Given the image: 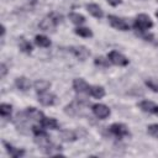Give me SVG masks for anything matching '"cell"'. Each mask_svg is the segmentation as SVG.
<instances>
[{"mask_svg":"<svg viewBox=\"0 0 158 158\" xmlns=\"http://www.w3.org/2000/svg\"><path fill=\"white\" fill-rule=\"evenodd\" d=\"M86 104L85 98H79L75 101L70 102L64 107V112L69 116H83L86 114Z\"/></svg>","mask_w":158,"mask_h":158,"instance_id":"obj_1","label":"cell"},{"mask_svg":"<svg viewBox=\"0 0 158 158\" xmlns=\"http://www.w3.org/2000/svg\"><path fill=\"white\" fill-rule=\"evenodd\" d=\"M60 20H62V16L60 15H58L57 12H51L46 17H43L41 20V22H40L38 26L43 31H47V32L51 31V32H53L54 28L57 27V25L60 22Z\"/></svg>","mask_w":158,"mask_h":158,"instance_id":"obj_2","label":"cell"},{"mask_svg":"<svg viewBox=\"0 0 158 158\" xmlns=\"http://www.w3.org/2000/svg\"><path fill=\"white\" fill-rule=\"evenodd\" d=\"M152 26H153V22H152L151 17H149L148 15H146V14H139V15L136 16L133 27H135L137 31H139V32L147 31V30H149Z\"/></svg>","mask_w":158,"mask_h":158,"instance_id":"obj_3","label":"cell"},{"mask_svg":"<svg viewBox=\"0 0 158 158\" xmlns=\"http://www.w3.org/2000/svg\"><path fill=\"white\" fill-rule=\"evenodd\" d=\"M107 20H109L110 25L114 28L118 30V31H128L130 30V25L123 19H121V17H117L115 15H109L107 16Z\"/></svg>","mask_w":158,"mask_h":158,"instance_id":"obj_4","label":"cell"},{"mask_svg":"<svg viewBox=\"0 0 158 158\" xmlns=\"http://www.w3.org/2000/svg\"><path fill=\"white\" fill-rule=\"evenodd\" d=\"M107 58H109V60H110L112 64H115V65L125 67V65L128 64V59H127L123 54H121L120 52H117V51H111V52L107 54Z\"/></svg>","mask_w":158,"mask_h":158,"instance_id":"obj_5","label":"cell"},{"mask_svg":"<svg viewBox=\"0 0 158 158\" xmlns=\"http://www.w3.org/2000/svg\"><path fill=\"white\" fill-rule=\"evenodd\" d=\"M110 132H111L114 136L118 137V138L130 136V131H128V128L126 127V125H123V123H118V122L112 123V125L110 126Z\"/></svg>","mask_w":158,"mask_h":158,"instance_id":"obj_6","label":"cell"},{"mask_svg":"<svg viewBox=\"0 0 158 158\" xmlns=\"http://www.w3.org/2000/svg\"><path fill=\"white\" fill-rule=\"evenodd\" d=\"M91 110H93L94 115H95L96 117L101 118V120L109 117V116H110V112H111L110 109H109L106 105H104V104H94V105L91 106Z\"/></svg>","mask_w":158,"mask_h":158,"instance_id":"obj_7","label":"cell"},{"mask_svg":"<svg viewBox=\"0 0 158 158\" xmlns=\"http://www.w3.org/2000/svg\"><path fill=\"white\" fill-rule=\"evenodd\" d=\"M68 49H69V52H72V53H73L78 59H80V60H85V59L90 56L89 49H88L86 47H84V46H72V47H69Z\"/></svg>","mask_w":158,"mask_h":158,"instance_id":"obj_8","label":"cell"},{"mask_svg":"<svg viewBox=\"0 0 158 158\" xmlns=\"http://www.w3.org/2000/svg\"><path fill=\"white\" fill-rule=\"evenodd\" d=\"M57 101V96L52 93L48 91H43V93H38V102H41L44 106H52L54 105Z\"/></svg>","mask_w":158,"mask_h":158,"instance_id":"obj_9","label":"cell"},{"mask_svg":"<svg viewBox=\"0 0 158 158\" xmlns=\"http://www.w3.org/2000/svg\"><path fill=\"white\" fill-rule=\"evenodd\" d=\"M73 89L79 93V94H86L89 93V89H90V85L81 78H77L73 80Z\"/></svg>","mask_w":158,"mask_h":158,"instance_id":"obj_10","label":"cell"},{"mask_svg":"<svg viewBox=\"0 0 158 158\" xmlns=\"http://www.w3.org/2000/svg\"><path fill=\"white\" fill-rule=\"evenodd\" d=\"M25 112H26V115L28 116V118H30V120H33V121H38V122H41L42 118L44 117L43 112L40 111V110L36 109V107H27V109L25 110Z\"/></svg>","mask_w":158,"mask_h":158,"instance_id":"obj_11","label":"cell"},{"mask_svg":"<svg viewBox=\"0 0 158 158\" xmlns=\"http://www.w3.org/2000/svg\"><path fill=\"white\" fill-rule=\"evenodd\" d=\"M4 146L6 148V152L10 154V157L12 158H19V157H22L25 154V151L21 149V148H16L14 147L12 144H10L9 142H4Z\"/></svg>","mask_w":158,"mask_h":158,"instance_id":"obj_12","label":"cell"},{"mask_svg":"<svg viewBox=\"0 0 158 158\" xmlns=\"http://www.w3.org/2000/svg\"><path fill=\"white\" fill-rule=\"evenodd\" d=\"M15 85L19 90L21 91H27L30 88H31V81L30 79H27L26 77H19L16 80H15Z\"/></svg>","mask_w":158,"mask_h":158,"instance_id":"obj_13","label":"cell"},{"mask_svg":"<svg viewBox=\"0 0 158 158\" xmlns=\"http://www.w3.org/2000/svg\"><path fill=\"white\" fill-rule=\"evenodd\" d=\"M41 126L44 128H51V130H58L59 123L56 118L53 117H43L41 121Z\"/></svg>","mask_w":158,"mask_h":158,"instance_id":"obj_14","label":"cell"},{"mask_svg":"<svg viewBox=\"0 0 158 158\" xmlns=\"http://www.w3.org/2000/svg\"><path fill=\"white\" fill-rule=\"evenodd\" d=\"M86 10L89 11L90 15H93L96 19H101L104 16V12H102L101 7L99 5H96V4H88L86 5Z\"/></svg>","mask_w":158,"mask_h":158,"instance_id":"obj_15","label":"cell"},{"mask_svg":"<svg viewBox=\"0 0 158 158\" xmlns=\"http://www.w3.org/2000/svg\"><path fill=\"white\" fill-rule=\"evenodd\" d=\"M89 94L95 99H101L105 96V89L100 85H90Z\"/></svg>","mask_w":158,"mask_h":158,"instance_id":"obj_16","label":"cell"},{"mask_svg":"<svg viewBox=\"0 0 158 158\" xmlns=\"http://www.w3.org/2000/svg\"><path fill=\"white\" fill-rule=\"evenodd\" d=\"M35 90L37 93H43V91H47L49 88H51V83L48 80H44V79H40V80H36L35 84Z\"/></svg>","mask_w":158,"mask_h":158,"instance_id":"obj_17","label":"cell"},{"mask_svg":"<svg viewBox=\"0 0 158 158\" xmlns=\"http://www.w3.org/2000/svg\"><path fill=\"white\" fill-rule=\"evenodd\" d=\"M59 136H60V138H62L63 141H65V142H73V141H75V139L78 138L77 133H75L74 131H72V130H64V131L60 132Z\"/></svg>","mask_w":158,"mask_h":158,"instance_id":"obj_18","label":"cell"},{"mask_svg":"<svg viewBox=\"0 0 158 158\" xmlns=\"http://www.w3.org/2000/svg\"><path fill=\"white\" fill-rule=\"evenodd\" d=\"M35 42H36L37 46H40V47H44V48L51 46V41H49V38H48L47 36H44V35H37V36L35 37Z\"/></svg>","mask_w":158,"mask_h":158,"instance_id":"obj_19","label":"cell"},{"mask_svg":"<svg viewBox=\"0 0 158 158\" xmlns=\"http://www.w3.org/2000/svg\"><path fill=\"white\" fill-rule=\"evenodd\" d=\"M156 104L152 102V101H148V100H143L139 102V109L144 112H149V114H153V109H154Z\"/></svg>","mask_w":158,"mask_h":158,"instance_id":"obj_20","label":"cell"},{"mask_svg":"<svg viewBox=\"0 0 158 158\" xmlns=\"http://www.w3.org/2000/svg\"><path fill=\"white\" fill-rule=\"evenodd\" d=\"M19 47H20V49H21L23 53H27V54H30V53L32 52V44H31L28 41H26L25 38H20V42H19Z\"/></svg>","mask_w":158,"mask_h":158,"instance_id":"obj_21","label":"cell"},{"mask_svg":"<svg viewBox=\"0 0 158 158\" xmlns=\"http://www.w3.org/2000/svg\"><path fill=\"white\" fill-rule=\"evenodd\" d=\"M69 20L75 25H81V23L85 22V17L83 15L78 14V12H70L69 14Z\"/></svg>","mask_w":158,"mask_h":158,"instance_id":"obj_22","label":"cell"},{"mask_svg":"<svg viewBox=\"0 0 158 158\" xmlns=\"http://www.w3.org/2000/svg\"><path fill=\"white\" fill-rule=\"evenodd\" d=\"M11 111H12V106H11L10 104L2 102V104L0 105V115H1L2 117H10Z\"/></svg>","mask_w":158,"mask_h":158,"instance_id":"obj_23","label":"cell"},{"mask_svg":"<svg viewBox=\"0 0 158 158\" xmlns=\"http://www.w3.org/2000/svg\"><path fill=\"white\" fill-rule=\"evenodd\" d=\"M74 32L78 35V36H81V37H91L93 36V32H91V30L90 28H88V27H77L75 30H74Z\"/></svg>","mask_w":158,"mask_h":158,"instance_id":"obj_24","label":"cell"},{"mask_svg":"<svg viewBox=\"0 0 158 158\" xmlns=\"http://www.w3.org/2000/svg\"><path fill=\"white\" fill-rule=\"evenodd\" d=\"M94 63H95V65H99V67H102V68H107L110 65L109 58H104V57H96Z\"/></svg>","mask_w":158,"mask_h":158,"instance_id":"obj_25","label":"cell"},{"mask_svg":"<svg viewBox=\"0 0 158 158\" xmlns=\"http://www.w3.org/2000/svg\"><path fill=\"white\" fill-rule=\"evenodd\" d=\"M147 132L148 135H151L154 138H158V123H152L147 127Z\"/></svg>","mask_w":158,"mask_h":158,"instance_id":"obj_26","label":"cell"},{"mask_svg":"<svg viewBox=\"0 0 158 158\" xmlns=\"http://www.w3.org/2000/svg\"><path fill=\"white\" fill-rule=\"evenodd\" d=\"M146 85L151 89V90H153V91H156V93H158V80L157 79H147L146 80Z\"/></svg>","mask_w":158,"mask_h":158,"instance_id":"obj_27","label":"cell"},{"mask_svg":"<svg viewBox=\"0 0 158 158\" xmlns=\"http://www.w3.org/2000/svg\"><path fill=\"white\" fill-rule=\"evenodd\" d=\"M32 132L35 133L36 137H42V136H48V133L40 126H32Z\"/></svg>","mask_w":158,"mask_h":158,"instance_id":"obj_28","label":"cell"},{"mask_svg":"<svg viewBox=\"0 0 158 158\" xmlns=\"http://www.w3.org/2000/svg\"><path fill=\"white\" fill-rule=\"evenodd\" d=\"M6 73H7V67L5 63H1L0 64V78H5Z\"/></svg>","mask_w":158,"mask_h":158,"instance_id":"obj_29","label":"cell"},{"mask_svg":"<svg viewBox=\"0 0 158 158\" xmlns=\"http://www.w3.org/2000/svg\"><path fill=\"white\" fill-rule=\"evenodd\" d=\"M111 6H117L118 4H121V0H106Z\"/></svg>","mask_w":158,"mask_h":158,"instance_id":"obj_30","label":"cell"},{"mask_svg":"<svg viewBox=\"0 0 158 158\" xmlns=\"http://www.w3.org/2000/svg\"><path fill=\"white\" fill-rule=\"evenodd\" d=\"M153 114L158 116V105H156V106H154V109H153Z\"/></svg>","mask_w":158,"mask_h":158,"instance_id":"obj_31","label":"cell"},{"mask_svg":"<svg viewBox=\"0 0 158 158\" xmlns=\"http://www.w3.org/2000/svg\"><path fill=\"white\" fill-rule=\"evenodd\" d=\"M5 35V26H1V37H4Z\"/></svg>","mask_w":158,"mask_h":158,"instance_id":"obj_32","label":"cell"},{"mask_svg":"<svg viewBox=\"0 0 158 158\" xmlns=\"http://www.w3.org/2000/svg\"><path fill=\"white\" fill-rule=\"evenodd\" d=\"M156 16H157V17H158V11H157V12H156Z\"/></svg>","mask_w":158,"mask_h":158,"instance_id":"obj_33","label":"cell"}]
</instances>
